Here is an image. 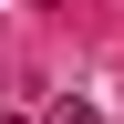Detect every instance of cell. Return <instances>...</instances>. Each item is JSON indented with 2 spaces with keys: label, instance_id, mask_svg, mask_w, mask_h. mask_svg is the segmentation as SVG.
Returning a JSON list of instances; mask_svg holds the SVG:
<instances>
[{
  "label": "cell",
  "instance_id": "obj_1",
  "mask_svg": "<svg viewBox=\"0 0 124 124\" xmlns=\"http://www.w3.org/2000/svg\"><path fill=\"white\" fill-rule=\"evenodd\" d=\"M52 124H103V114H93V103H52Z\"/></svg>",
  "mask_w": 124,
  "mask_h": 124
},
{
  "label": "cell",
  "instance_id": "obj_2",
  "mask_svg": "<svg viewBox=\"0 0 124 124\" xmlns=\"http://www.w3.org/2000/svg\"><path fill=\"white\" fill-rule=\"evenodd\" d=\"M0 124H21V114H0Z\"/></svg>",
  "mask_w": 124,
  "mask_h": 124
}]
</instances>
